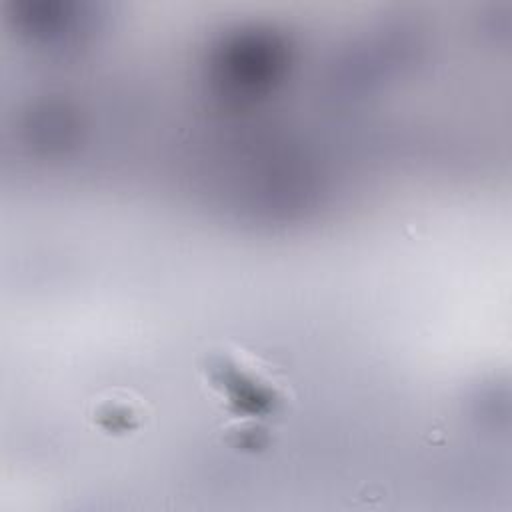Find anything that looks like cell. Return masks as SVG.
<instances>
[{"instance_id":"obj_1","label":"cell","mask_w":512,"mask_h":512,"mask_svg":"<svg viewBox=\"0 0 512 512\" xmlns=\"http://www.w3.org/2000/svg\"><path fill=\"white\" fill-rule=\"evenodd\" d=\"M206 382L212 384L222 402L242 416H266L290 402V388L268 364L232 348L212 352L204 366Z\"/></svg>"},{"instance_id":"obj_2","label":"cell","mask_w":512,"mask_h":512,"mask_svg":"<svg viewBox=\"0 0 512 512\" xmlns=\"http://www.w3.org/2000/svg\"><path fill=\"white\" fill-rule=\"evenodd\" d=\"M90 418L94 426L108 434H126L138 430L146 420V404L130 390L114 388L98 398L90 406Z\"/></svg>"}]
</instances>
